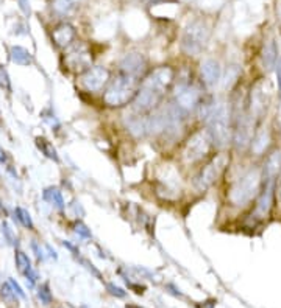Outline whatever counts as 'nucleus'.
<instances>
[{"instance_id": "1", "label": "nucleus", "mask_w": 281, "mask_h": 308, "mask_svg": "<svg viewBox=\"0 0 281 308\" xmlns=\"http://www.w3.org/2000/svg\"><path fill=\"white\" fill-rule=\"evenodd\" d=\"M175 75V69L171 65H159L150 70L140 81L130 111L139 115H149L157 111L164 101L166 95L172 91Z\"/></svg>"}, {"instance_id": "2", "label": "nucleus", "mask_w": 281, "mask_h": 308, "mask_svg": "<svg viewBox=\"0 0 281 308\" xmlns=\"http://www.w3.org/2000/svg\"><path fill=\"white\" fill-rule=\"evenodd\" d=\"M263 182L264 179L261 165H248L234 179H231L230 187L227 190L228 204L236 209H246L251 206L263 189Z\"/></svg>"}, {"instance_id": "3", "label": "nucleus", "mask_w": 281, "mask_h": 308, "mask_svg": "<svg viewBox=\"0 0 281 308\" xmlns=\"http://www.w3.org/2000/svg\"><path fill=\"white\" fill-rule=\"evenodd\" d=\"M206 130H208L211 140L216 149H225L231 145L233 134V120L230 104L224 101H216L211 114L206 118Z\"/></svg>"}, {"instance_id": "4", "label": "nucleus", "mask_w": 281, "mask_h": 308, "mask_svg": "<svg viewBox=\"0 0 281 308\" xmlns=\"http://www.w3.org/2000/svg\"><path fill=\"white\" fill-rule=\"evenodd\" d=\"M139 84H140L139 80L130 77V75L117 72L116 77L109 80L105 92H103V104L113 109L131 104V101L135 100L138 94Z\"/></svg>"}, {"instance_id": "5", "label": "nucleus", "mask_w": 281, "mask_h": 308, "mask_svg": "<svg viewBox=\"0 0 281 308\" xmlns=\"http://www.w3.org/2000/svg\"><path fill=\"white\" fill-rule=\"evenodd\" d=\"M211 30L208 22L203 19H192L184 27L181 34V50L188 56H198L202 55L206 44L210 41Z\"/></svg>"}, {"instance_id": "6", "label": "nucleus", "mask_w": 281, "mask_h": 308, "mask_svg": "<svg viewBox=\"0 0 281 308\" xmlns=\"http://www.w3.org/2000/svg\"><path fill=\"white\" fill-rule=\"evenodd\" d=\"M212 149L216 148H214L208 130H206V128L198 130L195 132H192L189 139L184 142L183 151H181L183 162L186 165H197V163L206 162L212 156L211 154Z\"/></svg>"}, {"instance_id": "7", "label": "nucleus", "mask_w": 281, "mask_h": 308, "mask_svg": "<svg viewBox=\"0 0 281 308\" xmlns=\"http://www.w3.org/2000/svg\"><path fill=\"white\" fill-rule=\"evenodd\" d=\"M228 165H230V156L227 153L212 154L210 159L198 168L194 179H192V184H194L195 190L197 192L210 190L211 187L219 181L220 176L225 173Z\"/></svg>"}, {"instance_id": "8", "label": "nucleus", "mask_w": 281, "mask_h": 308, "mask_svg": "<svg viewBox=\"0 0 281 308\" xmlns=\"http://www.w3.org/2000/svg\"><path fill=\"white\" fill-rule=\"evenodd\" d=\"M174 86V103L186 115H189L191 112H195L205 98V91H202V87L192 82L189 78L175 80Z\"/></svg>"}, {"instance_id": "9", "label": "nucleus", "mask_w": 281, "mask_h": 308, "mask_svg": "<svg viewBox=\"0 0 281 308\" xmlns=\"http://www.w3.org/2000/svg\"><path fill=\"white\" fill-rule=\"evenodd\" d=\"M64 63L66 69L81 75L86 72L89 67H92V56L91 51L85 44H72L64 53Z\"/></svg>"}, {"instance_id": "10", "label": "nucleus", "mask_w": 281, "mask_h": 308, "mask_svg": "<svg viewBox=\"0 0 281 308\" xmlns=\"http://www.w3.org/2000/svg\"><path fill=\"white\" fill-rule=\"evenodd\" d=\"M117 72L130 75V77L142 81L145 75L150 72L149 70V61H147V58L142 53H138V51H130V53L123 55V58L119 61Z\"/></svg>"}, {"instance_id": "11", "label": "nucleus", "mask_w": 281, "mask_h": 308, "mask_svg": "<svg viewBox=\"0 0 281 308\" xmlns=\"http://www.w3.org/2000/svg\"><path fill=\"white\" fill-rule=\"evenodd\" d=\"M80 84L88 92H99L108 86L111 80V72L103 65H92L80 75Z\"/></svg>"}, {"instance_id": "12", "label": "nucleus", "mask_w": 281, "mask_h": 308, "mask_svg": "<svg viewBox=\"0 0 281 308\" xmlns=\"http://www.w3.org/2000/svg\"><path fill=\"white\" fill-rule=\"evenodd\" d=\"M275 146L273 145V136H272V130L269 126H265V123L263 122L261 125H258L255 128L253 137H251L250 146H248V153L251 157H264L270 149Z\"/></svg>"}, {"instance_id": "13", "label": "nucleus", "mask_w": 281, "mask_h": 308, "mask_svg": "<svg viewBox=\"0 0 281 308\" xmlns=\"http://www.w3.org/2000/svg\"><path fill=\"white\" fill-rule=\"evenodd\" d=\"M263 159V179L264 181H277L281 173V146L275 145Z\"/></svg>"}, {"instance_id": "14", "label": "nucleus", "mask_w": 281, "mask_h": 308, "mask_svg": "<svg viewBox=\"0 0 281 308\" xmlns=\"http://www.w3.org/2000/svg\"><path fill=\"white\" fill-rule=\"evenodd\" d=\"M200 78L205 87H214L222 81V65L217 59L208 58L200 64Z\"/></svg>"}, {"instance_id": "15", "label": "nucleus", "mask_w": 281, "mask_h": 308, "mask_svg": "<svg viewBox=\"0 0 281 308\" xmlns=\"http://www.w3.org/2000/svg\"><path fill=\"white\" fill-rule=\"evenodd\" d=\"M77 37V32L70 24L63 22V24L56 25L52 32V41L58 49H69Z\"/></svg>"}, {"instance_id": "16", "label": "nucleus", "mask_w": 281, "mask_h": 308, "mask_svg": "<svg viewBox=\"0 0 281 308\" xmlns=\"http://www.w3.org/2000/svg\"><path fill=\"white\" fill-rule=\"evenodd\" d=\"M261 59H263V65L265 72H272L277 69L278 61H280V53H278L277 42L273 39H269L264 44L263 51H261Z\"/></svg>"}, {"instance_id": "17", "label": "nucleus", "mask_w": 281, "mask_h": 308, "mask_svg": "<svg viewBox=\"0 0 281 308\" xmlns=\"http://www.w3.org/2000/svg\"><path fill=\"white\" fill-rule=\"evenodd\" d=\"M42 198H44V201H46V202H49L52 207H55L58 210H64V207H66L63 193H61L60 189H58V187L52 185V187H47V189H44Z\"/></svg>"}, {"instance_id": "18", "label": "nucleus", "mask_w": 281, "mask_h": 308, "mask_svg": "<svg viewBox=\"0 0 281 308\" xmlns=\"http://www.w3.org/2000/svg\"><path fill=\"white\" fill-rule=\"evenodd\" d=\"M10 58H11V61L18 65H25L27 67V65H32L35 63L33 55L27 49L20 47V46H13L10 49Z\"/></svg>"}, {"instance_id": "19", "label": "nucleus", "mask_w": 281, "mask_h": 308, "mask_svg": "<svg viewBox=\"0 0 281 308\" xmlns=\"http://www.w3.org/2000/svg\"><path fill=\"white\" fill-rule=\"evenodd\" d=\"M242 77V69L239 65H230L227 69L225 77H222V84L227 89V91H233L234 87L239 86V80Z\"/></svg>"}, {"instance_id": "20", "label": "nucleus", "mask_w": 281, "mask_h": 308, "mask_svg": "<svg viewBox=\"0 0 281 308\" xmlns=\"http://www.w3.org/2000/svg\"><path fill=\"white\" fill-rule=\"evenodd\" d=\"M36 146H38V149L47 157V159L53 161V162H60V156H58L56 148L46 137H36Z\"/></svg>"}, {"instance_id": "21", "label": "nucleus", "mask_w": 281, "mask_h": 308, "mask_svg": "<svg viewBox=\"0 0 281 308\" xmlns=\"http://www.w3.org/2000/svg\"><path fill=\"white\" fill-rule=\"evenodd\" d=\"M75 0H53L52 2V10L61 16H69L75 10Z\"/></svg>"}, {"instance_id": "22", "label": "nucleus", "mask_w": 281, "mask_h": 308, "mask_svg": "<svg viewBox=\"0 0 281 308\" xmlns=\"http://www.w3.org/2000/svg\"><path fill=\"white\" fill-rule=\"evenodd\" d=\"M14 218L28 230H33L35 229V223L32 220V215L28 213V210H25L24 207H16L14 209Z\"/></svg>"}, {"instance_id": "23", "label": "nucleus", "mask_w": 281, "mask_h": 308, "mask_svg": "<svg viewBox=\"0 0 281 308\" xmlns=\"http://www.w3.org/2000/svg\"><path fill=\"white\" fill-rule=\"evenodd\" d=\"M14 260H16V266H18V271L20 274H25L27 271H30L32 269V261L30 259H28V255L24 252L18 249L16 254H14Z\"/></svg>"}, {"instance_id": "24", "label": "nucleus", "mask_w": 281, "mask_h": 308, "mask_svg": "<svg viewBox=\"0 0 281 308\" xmlns=\"http://www.w3.org/2000/svg\"><path fill=\"white\" fill-rule=\"evenodd\" d=\"M0 296H2V299L5 300L6 304H8L10 307L13 305H18V294L14 292V290L11 288L10 282H5L2 287H0Z\"/></svg>"}, {"instance_id": "25", "label": "nucleus", "mask_w": 281, "mask_h": 308, "mask_svg": "<svg viewBox=\"0 0 281 308\" xmlns=\"http://www.w3.org/2000/svg\"><path fill=\"white\" fill-rule=\"evenodd\" d=\"M0 230H2V235H3V238H5L6 244H10V246H18V237H16V234H14V230L11 229L10 223L3 221L2 226H0Z\"/></svg>"}, {"instance_id": "26", "label": "nucleus", "mask_w": 281, "mask_h": 308, "mask_svg": "<svg viewBox=\"0 0 281 308\" xmlns=\"http://www.w3.org/2000/svg\"><path fill=\"white\" fill-rule=\"evenodd\" d=\"M72 229H73V232H75V234H77L80 238H85V240H89V238H92V232H91V229L88 227V226H86V224H85L83 221L77 220L75 223H73Z\"/></svg>"}, {"instance_id": "27", "label": "nucleus", "mask_w": 281, "mask_h": 308, "mask_svg": "<svg viewBox=\"0 0 281 308\" xmlns=\"http://www.w3.org/2000/svg\"><path fill=\"white\" fill-rule=\"evenodd\" d=\"M38 297H39V300H41L44 305L52 304V300H53V296H52V291H50L49 283L39 285V288H38Z\"/></svg>"}, {"instance_id": "28", "label": "nucleus", "mask_w": 281, "mask_h": 308, "mask_svg": "<svg viewBox=\"0 0 281 308\" xmlns=\"http://www.w3.org/2000/svg\"><path fill=\"white\" fill-rule=\"evenodd\" d=\"M0 89H3L6 92H11V80H10V75L6 72V69H3L2 65H0Z\"/></svg>"}, {"instance_id": "29", "label": "nucleus", "mask_w": 281, "mask_h": 308, "mask_svg": "<svg viewBox=\"0 0 281 308\" xmlns=\"http://www.w3.org/2000/svg\"><path fill=\"white\" fill-rule=\"evenodd\" d=\"M106 290H108L109 294L114 296V297L122 299V297L127 296V291H125L123 288H121V287H117V285H114V283H108L106 285Z\"/></svg>"}, {"instance_id": "30", "label": "nucleus", "mask_w": 281, "mask_h": 308, "mask_svg": "<svg viewBox=\"0 0 281 308\" xmlns=\"http://www.w3.org/2000/svg\"><path fill=\"white\" fill-rule=\"evenodd\" d=\"M24 276H25V280H27L28 288H35L36 280H38V274H36V271H35V269L32 268L30 271H27Z\"/></svg>"}, {"instance_id": "31", "label": "nucleus", "mask_w": 281, "mask_h": 308, "mask_svg": "<svg viewBox=\"0 0 281 308\" xmlns=\"http://www.w3.org/2000/svg\"><path fill=\"white\" fill-rule=\"evenodd\" d=\"M275 73H277V84H278V104H280V111H281V58L278 61Z\"/></svg>"}, {"instance_id": "32", "label": "nucleus", "mask_w": 281, "mask_h": 308, "mask_svg": "<svg viewBox=\"0 0 281 308\" xmlns=\"http://www.w3.org/2000/svg\"><path fill=\"white\" fill-rule=\"evenodd\" d=\"M32 249H33V252H35L36 259H38V260H44V259H46V255H44V251H42V247H41L39 243L32 242Z\"/></svg>"}, {"instance_id": "33", "label": "nucleus", "mask_w": 281, "mask_h": 308, "mask_svg": "<svg viewBox=\"0 0 281 308\" xmlns=\"http://www.w3.org/2000/svg\"><path fill=\"white\" fill-rule=\"evenodd\" d=\"M8 282H10V285H11V288L14 290V292H16V294H18L19 297L24 299V297H25V292H24V290L20 288V285H19L16 280H14V279H10Z\"/></svg>"}, {"instance_id": "34", "label": "nucleus", "mask_w": 281, "mask_h": 308, "mask_svg": "<svg viewBox=\"0 0 281 308\" xmlns=\"http://www.w3.org/2000/svg\"><path fill=\"white\" fill-rule=\"evenodd\" d=\"M63 244H64V247H68V249L75 255V257H80V251H78V247H75L72 243H69V242H63Z\"/></svg>"}, {"instance_id": "35", "label": "nucleus", "mask_w": 281, "mask_h": 308, "mask_svg": "<svg viewBox=\"0 0 281 308\" xmlns=\"http://www.w3.org/2000/svg\"><path fill=\"white\" fill-rule=\"evenodd\" d=\"M19 6L25 14H30V3H28V0H19Z\"/></svg>"}, {"instance_id": "36", "label": "nucleus", "mask_w": 281, "mask_h": 308, "mask_svg": "<svg viewBox=\"0 0 281 308\" xmlns=\"http://www.w3.org/2000/svg\"><path fill=\"white\" fill-rule=\"evenodd\" d=\"M277 199L281 202V173H280V176L277 178Z\"/></svg>"}, {"instance_id": "37", "label": "nucleus", "mask_w": 281, "mask_h": 308, "mask_svg": "<svg viewBox=\"0 0 281 308\" xmlns=\"http://www.w3.org/2000/svg\"><path fill=\"white\" fill-rule=\"evenodd\" d=\"M6 161H8V154H6L5 149L0 146V163H5Z\"/></svg>"}, {"instance_id": "38", "label": "nucleus", "mask_w": 281, "mask_h": 308, "mask_svg": "<svg viewBox=\"0 0 281 308\" xmlns=\"http://www.w3.org/2000/svg\"><path fill=\"white\" fill-rule=\"evenodd\" d=\"M46 249H47V252H49V255L52 259H58V255H56V251L55 249H52V246H49V244H46Z\"/></svg>"}, {"instance_id": "39", "label": "nucleus", "mask_w": 281, "mask_h": 308, "mask_svg": "<svg viewBox=\"0 0 281 308\" xmlns=\"http://www.w3.org/2000/svg\"><path fill=\"white\" fill-rule=\"evenodd\" d=\"M6 215H8V212H6V207L3 206V202L0 201V218H5Z\"/></svg>"}, {"instance_id": "40", "label": "nucleus", "mask_w": 281, "mask_h": 308, "mask_svg": "<svg viewBox=\"0 0 281 308\" xmlns=\"http://www.w3.org/2000/svg\"><path fill=\"white\" fill-rule=\"evenodd\" d=\"M127 308H144V307H138V305H128Z\"/></svg>"}]
</instances>
